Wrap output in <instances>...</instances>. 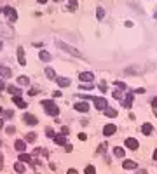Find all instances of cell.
I'll use <instances>...</instances> for the list:
<instances>
[{
  "label": "cell",
  "instance_id": "obj_1",
  "mask_svg": "<svg viewBox=\"0 0 157 174\" xmlns=\"http://www.w3.org/2000/svg\"><path fill=\"white\" fill-rule=\"evenodd\" d=\"M42 104H44V110H45V113H47V115H52V117H58V115H59V108L56 106V103H54V101L45 99V101H42Z\"/></svg>",
  "mask_w": 157,
  "mask_h": 174
},
{
  "label": "cell",
  "instance_id": "obj_2",
  "mask_svg": "<svg viewBox=\"0 0 157 174\" xmlns=\"http://www.w3.org/2000/svg\"><path fill=\"white\" fill-rule=\"evenodd\" d=\"M56 44H58L59 49H63V51H66V52H70V54H73V56H77V57H82V52L77 51V49H73L72 45H68V44H63V42H56Z\"/></svg>",
  "mask_w": 157,
  "mask_h": 174
},
{
  "label": "cell",
  "instance_id": "obj_3",
  "mask_svg": "<svg viewBox=\"0 0 157 174\" xmlns=\"http://www.w3.org/2000/svg\"><path fill=\"white\" fill-rule=\"evenodd\" d=\"M4 14H5V16H7V19L11 21V23H14L16 19H18V12H16V9L14 7H5V9H4Z\"/></svg>",
  "mask_w": 157,
  "mask_h": 174
},
{
  "label": "cell",
  "instance_id": "obj_4",
  "mask_svg": "<svg viewBox=\"0 0 157 174\" xmlns=\"http://www.w3.org/2000/svg\"><path fill=\"white\" fill-rule=\"evenodd\" d=\"M93 101H94V106H96L98 110H105V108H108L105 97H93Z\"/></svg>",
  "mask_w": 157,
  "mask_h": 174
},
{
  "label": "cell",
  "instance_id": "obj_5",
  "mask_svg": "<svg viewBox=\"0 0 157 174\" xmlns=\"http://www.w3.org/2000/svg\"><path fill=\"white\" fill-rule=\"evenodd\" d=\"M78 80H80V82H93L94 73H91V71H82V73H78Z\"/></svg>",
  "mask_w": 157,
  "mask_h": 174
},
{
  "label": "cell",
  "instance_id": "obj_6",
  "mask_svg": "<svg viewBox=\"0 0 157 174\" xmlns=\"http://www.w3.org/2000/svg\"><path fill=\"white\" fill-rule=\"evenodd\" d=\"M126 146H128L129 150H138L140 143H138V139L136 138H128L126 139Z\"/></svg>",
  "mask_w": 157,
  "mask_h": 174
},
{
  "label": "cell",
  "instance_id": "obj_7",
  "mask_svg": "<svg viewBox=\"0 0 157 174\" xmlns=\"http://www.w3.org/2000/svg\"><path fill=\"white\" fill-rule=\"evenodd\" d=\"M12 101H14L16 106H19V108H23V110L28 106V104H26V101H23V97H21V96H14V97H12Z\"/></svg>",
  "mask_w": 157,
  "mask_h": 174
},
{
  "label": "cell",
  "instance_id": "obj_8",
  "mask_svg": "<svg viewBox=\"0 0 157 174\" xmlns=\"http://www.w3.org/2000/svg\"><path fill=\"white\" fill-rule=\"evenodd\" d=\"M18 63H19L21 66H25V64H26V59H25V51H23V47H18Z\"/></svg>",
  "mask_w": 157,
  "mask_h": 174
},
{
  "label": "cell",
  "instance_id": "obj_9",
  "mask_svg": "<svg viewBox=\"0 0 157 174\" xmlns=\"http://www.w3.org/2000/svg\"><path fill=\"white\" fill-rule=\"evenodd\" d=\"M25 122H26V124L28 125H37V117L35 115H32V113H26V115H25Z\"/></svg>",
  "mask_w": 157,
  "mask_h": 174
},
{
  "label": "cell",
  "instance_id": "obj_10",
  "mask_svg": "<svg viewBox=\"0 0 157 174\" xmlns=\"http://www.w3.org/2000/svg\"><path fill=\"white\" fill-rule=\"evenodd\" d=\"M115 131H117V127H115L114 124H108V125H105V129H103V134H105V136H112Z\"/></svg>",
  "mask_w": 157,
  "mask_h": 174
},
{
  "label": "cell",
  "instance_id": "obj_11",
  "mask_svg": "<svg viewBox=\"0 0 157 174\" xmlns=\"http://www.w3.org/2000/svg\"><path fill=\"white\" fill-rule=\"evenodd\" d=\"M14 148L18 150V152L21 153V152H25V148H26V141H23V139H18L14 143Z\"/></svg>",
  "mask_w": 157,
  "mask_h": 174
},
{
  "label": "cell",
  "instance_id": "obj_12",
  "mask_svg": "<svg viewBox=\"0 0 157 174\" xmlns=\"http://www.w3.org/2000/svg\"><path fill=\"white\" fill-rule=\"evenodd\" d=\"M58 85L59 87H68L70 85V78H66V77H58Z\"/></svg>",
  "mask_w": 157,
  "mask_h": 174
},
{
  "label": "cell",
  "instance_id": "obj_13",
  "mask_svg": "<svg viewBox=\"0 0 157 174\" xmlns=\"http://www.w3.org/2000/svg\"><path fill=\"white\" fill-rule=\"evenodd\" d=\"M75 110H77V111H82V113H86V111L89 110V104L84 103V101H82V103H75Z\"/></svg>",
  "mask_w": 157,
  "mask_h": 174
},
{
  "label": "cell",
  "instance_id": "obj_14",
  "mask_svg": "<svg viewBox=\"0 0 157 174\" xmlns=\"http://www.w3.org/2000/svg\"><path fill=\"white\" fill-rule=\"evenodd\" d=\"M7 89H9V92H11L12 96H19V94L23 92V89L21 87H18V85H9Z\"/></svg>",
  "mask_w": 157,
  "mask_h": 174
},
{
  "label": "cell",
  "instance_id": "obj_15",
  "mask_svg": "<svg viewBox=\"0 0 157 174\" xmlns=\"http://www.w3.org/2000/svg\"><path fill=\"white\" fill-rule=\"evenodd\" d=\"M133 99H135V94L129 92L128 96H126V99H124V106H126V108H131V106H133Z\"/></svg>",
  "mask_w": 157,
  "mask_h": 174
},
{
  "label": "cell",
  "instance_id": "obj_16",
  "mask_svg": "<svg viewBox=\"0 0 157 174\" xmlns=\"http://www.w3.org/2000/svg\"><path fill=\"white\" fill-rule=\"evenodd\" d=\"M122 167H124V169H136L138 164H136L135 160H124V162H122Z\"/></svg>",
  "mask_w": 157,
  "mask_h": 174
},
{
  "label": "cell",
  "instance_id": "obj_17",
  "mask_svg": "<svg viewBox=\"0 0 157 174\" xmlns=\"http://www.w3.org/2000/svg\"><path fill=\"white\" fill-rule=\"evenodd\" d=\"M0 75L5 77V78H9V77H12V71H11V68H7V66H2V64H0Z\"/></svg>",
  "mask_w": 157,
  "mask_h": 174
},
{
  "label": "cell",
  "instance_id": "obj_18",
  "mask_svg": "<svg viewBox=\"0 0 157 174\" xmlns=\"http://www.w3.org/2000/svg\"><path fill=\"white\" fill-rule=\"evenodd\" d=\"M19 162H26V164H32L33 160H32V157H30L28 153L21 152V153H19Z\"/></svg>",
  "mask_w": 157,
  "mask_h": 174
},
{
  "label": "cell",
  "instance_id": "obj_19",
  "mask_svg": "<svg viewBox=\"0 0 157 174\" xmlns=\"http://www.w3.org/2000/svg\"><path fill=\"white\" fill-rule=\"evenodd\" d=\"M14 171L18 174H23L25 171H26V167H25V164H23V162H16V164H14Z\"/></svg>",
  "mask_w": 157,
  "mask_h": 174
},
{
  "label": "cell",
  "instance_id": "obj_20",
  "mask_svg": "<svg viewBox=\"0 0 157 174\" xmlns=\"http://www.w3.org/2000/svg\"><path fill=\"white\" fill-rule=\"evenodd\" d=\"M152 131H154V127H152L150 124H143L142 125V132L145 134V136H150V134H152Z\"/></svg>",
  "mask_w": 157,
  "mask_h": 174
},
{
  "label": "cell",
  "instance_id": "obj_21",
  "mask_svg": "<svg viewBox=\"0 0 157 174\" xmlns=\"http://www.w3.org/2000/svg\"><path fill=\"white\" fill-rule=\"evenodd\" d=\"M0 35H4V37H12V30H11V28H5L4 25H0Z\"/></svg>",
  "mask_w": 157,
  "mask_h": 174
},
{
  "label": "cell",
  "instance_id": "obj_22",
  "mask_svg": "<svg viewBox=\"0 0 157 174\" xmlns=\"http://www.w3.org/2000/svg\"><path fill=\"white\" fill-rule=\"evenodd\" d=\"M38 57H40V61H44V63L51 61V54L47 52V51H40V54H38Z\"/></svg>",
  "mask_w": 157,
  "mask_h": 174
},
{
  "label": "cell",
  "instance_id": "obj_23",
  "mask_svg": "<svg viewBox=\"0 0 157 174\" xmlns=\"http://www.w3.org/2000/svg\"><path fill=\"white\" fill-rule=\"evenodd\" d=\"M54 143H58V145H65V143H66L65 134H58V136H54Z\"/></svg>",
  "mask_w": 157,
  "mask_h": 174
},
{
  "label": "cell",
  "instance_id": "obj_24",
  "mask_svg": "<svg viewBox=\"0 0 157 174\" xmlns=\"http://www.w3.org/2000/svg\"><path fill=\"white\" fill-rule=\"evenodd\" d=\"M105 115L107 117H110V118H114V117H117V110H114V108H105Z\"/></svg>",
  "mask_w": 157,
  "mask_h": 174
},
{
  "label": "cell",
  "instance_id": "obj_25",
  "mask_svg": "<svg viewBox=\"0 0 157 174\" xmlns=\"http://www.w3.org/2000/svg\"><path fill=\"white\" fill-rule=\"evenodd\" d=\"M114 153H115V157H124V155H126L124 148H121V146H115V148H114Z\"/></svg>",
  "mask_w": 157,
  "mask_h": 174
},
{
  "label": "cell",
  "instance_id": "obj_26",
  "mask_svg": "<svg viewBox=\"0 0 157 174\" xmlns=\"http://www.w3.org/2000/svg\"><path fill=\"white\" fill-rule=\"evenodd\" d=\"M45 77L52 80V78H56V71H54L52 68H45Z\"/></svg>",
  "mask_w": 157,
  "mask_h": 174
},
{
  "label": "cell",
  "instance_id": "obj_27",
  "mask_svg": "<svg viewBox=\"0 0 157 174\" xmlns=\"http://www.w3.org/2000/svg\"><path fill=\"white\" fill-rule=\"evenodd\" d=\"M18 84H19V85H28V84H30V78H28V77H19V78H18Z\"/></svg>",
  "mask_w": 157,
  "mask_h": 174
},
{
  "label": "cell",
  "instance_id": "obj_28",
  "mask_svg": "<svg viewBox=\"0 0 157 174\" xmlns=\"http://www.w3.org/2000/svg\"><path fill=\"white\" fill-rule=\"evenodd\" d=\"M96 18H98V19H103V18H105V9H103V7H98V9H96Z\"/></svg>",
  "mask_w": 157,
  "mask_h": 174
},
{
  "label": "cell",
  "instance_id": "obj_29",
  "mask_svg": "<svg viewBox=\"0 0 157 174\" xmlns=\"http://www.w3.org/2000/svg\"><path fill=\"white\" fill-rule=\"evenodd\" d=\"M35 139H37V134H35V132H28V134H26V141H28V143H33Z\"/></svg>",
  "mask_w": 157,
  "mask_h": 174
},
{
  "label": "cell",
  "instance_id": "obj_30",
  "mask_svg": "<svg viewBox=\"0 0 157 174\" xmlns=\"http://www.w3.org/2000/svg\"><path fill=\"white\" fill-rule=\"evenodd\" d=\"M86 174H96V169L93 166H87L86 167Z\"/></svg>",
  "mask_w": 157,
  "mask_h": 174
},
{
  "label": "cell",
  "instance_id": "obj_31",
  "mask_svg": "<svg viewBox=\"0 0 157 174\" xmlns=\"http://www.w3.org/2000/svg\"><path fill=\"white\" fill-rule=\"evenodd\" d=\"M28 94H30V96H35V94H38V89H37V87H33V89L28 90Z\"/></svg>",
  "mask_w": 157,
  "mask_h": 174
},
{
  "label": "cell",
  "instance_id": "obj_32",
  "mask_svg": "<svg viewBox=\"0 0 157 174\" xmlns=\"http://www.w3.org/2000/svg\"><path fill=\"white\" fill-rule=\"evenodd\" d=\"M12 117H14V111H12V110L5 111V118H12Z\"/></svg>",
  "mask_w": 157,
  "mask_h": 174
},
{
  "label": "cell",
  "instance_id": "obj_33",
  "mask_svg": "<svg viewBox=\"0 0 157 174\" xmlns=\"http://www.w3.org/2000/svg\"><path fill=\"white\" fill-rule=\"evenodd\" d=\"M45 134H47V136H49V138H54V136H56V134H54V131H52V129H47V131H45Z\"/></svg>",
  "mask_w": 157,
  "mask_h": 174
},
{
  "label": "cell",
  "instance_id": "obj_34",
  "mask_svg": "<svg viewBox=\"0 0 157 174\" xmlns=\"http://www.w3.org/2000/svg\"><path fill=\"white\" fill-rule=\"evenodd\" d=\"M100 89H101V92H107V89H108V87H107V84H105V82H101Z\"/></svg>",
  "mask_w": 157,
  "mask_h": 174
},
{
  "label": "cell",
  "instance_id": "obj_35",
  "mask_svg": "<svg viewBox=\"0 0 157 174\" xmlns=\"http://www.w3.org/2000/svg\"><path fill=\"white\" fill-rule=\"evenodd\" d=\"M75 7H77V0H70V9L73 11Z\"/></svg>",
  "mask_w": 157,
  "mask_h": 174
},
{
  "label": "cell",
  "instance_id": "obj_36",
  "mask_svg": "<svg viewBox=\"0 0 157 174\" xmlns=\"http://www.w3.org/2000/svg\"><path fill=\"white\" fill-rule=\"evenodd\" d=\"M115 85H117V87H121V90L126 89V84H124V82H115Z\"/></svg>",
  "mask_w": 157,
  "mask_h": 174
},
{
  "label": "cell",
  "instance_id": "obj_37",
  "mask_svg": "<svg viewBox=\"0 0 157 174\" xmlns=\"http://www.w3.org/2000/svg\"><path fill=\"white\" fill-rule=\"evenodd\" d=\"M5 131H7V134H14V132H16V129L12 127V125H11V127H7Z\"/></svg>",
  "mask_w": 157,
  "mask_h": 174
},
{
  "label": "cell",
  "instance_id": "obj_38",
  "mask_svg": "<svg viewBox=\"0 0 157 174\" xmlns=\"http://www.w3.org/2000/svg\"><path fill=\"white\" fill-rule=\"evenodd\" d=\"M2 169H4V155L0 153V171H2Z\"/></svg>",
  "mask_w": 157,
  "mask_h": 174
},
{
  "label": "cell",
  "instance_id": "obj_39",
  "mask_svg": "<svg viewBox=\"0 0 157 174\" xmlns=\"http://www.w3.org/2000/svg\"><path fill=\"white\" fill-rule=\"evenodd\" d=\"M107 150V145H101L100 148H98V153H101V152H105Z\"/></svg>",
  "mask_w": 157,
  "mask_h": 174
},
{
  "label": "cell",
  "instance_id": "obj_40",
  "mask_svg": "<svg viewBox=\"0 0 157 174\" xmlns=\"http://www.w3.org/2000/svg\"><path fill=\"white\" fill-rule=\"evenodd\" d=\"M114 97H115V99H119V97H121V90H115V92H114Z\"/></svg>",
  "mask_w": 157,
  "mask_h": 174
},
{
  "label": "cell",
  "instance_id": "obj_41",
  "mask_svg": "<svg viewBox=\"0 0 157 174\" xmlns=\"http://www.w3.org/2000/svg\"><path fill=\"white\" fill-rule=\"evenodd\" d=\"M61 134L66 136V134H68V127H61Z\"/></svg>",
  "mask_w": 157,
  "mask_h": 174
},
{
  "label": "cell",
  "instance_id": "obj_42",
  "mask_svg": "<svg viewBox=\"0 0 157 174\" xmlns=\"http://www.w3.org/2000/svg\"><path fill=\"white\" fill-rule=\"evenodd\" d=\"M152 106H154V108H157V96L152 99Z\"/></svg>",
  "mask_w": 157,
  "mask_h": 174
},
{
  "label": "cell",
  "instance_id": "obj_43",
  "mask_svg": "<svg viewBox=\"0 0 157 174\" xmlns=\"http://www.w3.org/2000/svg\"><path fill=\"white\" fill-rule=\"evenodd\" d=\"M87 138V136H86V134H84V132H80V134H78V139H82V141H84V139H86Z\"/></svg>",
  "mask_w": 157,
  "mask_h": 174
},
{
  "label": "cell",
  "instance_id": "obj_44",
  "mask_svg": "<svg viewBox=\"0 0 157 174\" xmlns=\"http://www.w3.org/2000/svg\"><path fill=\"white\" fill-rule=\"evenodd\" d=\"M80 89H84V90H89V89H93L91 85H80Z\"/></svg>",
  "mask_w": 157,
  "mask_h": 174
},
{
  "label": "cell",
  "instance_id": "obj_45",
  "mask_svg": "<svg viewBox=\"0 0 157 174\" xmlns=\"http://www.w3.org/2000/svg\"><path fill=\"white\" fill-rule=\"evenodd\" d=\"M4 89H5V84H4V82H2V80H0V92H2V90H4Z\"/></svg>",
  "mask_w": 157,
  "mask_h": 174
},
{
  "label": "cell",
  "instance_id": "obj_46",
  "mask_svg": "<svg viewBox=\"0 0 157 174\" xmlns=\"http://www.w3.org/2000/svg\"><path fill=\"white\" fill-rule=\"evenodd\" d=\"M66 174H78V172L75 171V169H68V172H66Z\"/></svg>",
  "mask_w": 157,
  "mask_h": 174
},
{
  "label": "cell",
  "instance_id": "obj_47",
  "mask_svg": "<svg viewBox=\"0 0 157 174\" xmlns=\"http://www.w3.org/2000/svg\"><path fill=\"white\" fill-rule=\"evenodd\" d=\"M2 127H4V120H2V118H0V129H2Z\"/></svg>",
  "mask_w": 157,
  "mask_h": 174
},
{
  "label": "cell",
  "instance_id": "obj_48",
  "mask_svg": "<svg viewBox=\"0 0 157 174\" xmlns=\"http://www.w3.org/2000/svg\"><path fill=\"white\" fill-rule=\"evenodd\" d=\"M154 160H157V150L154 152Z\"/></svg>",
  "mask_w": 157,
  "mask_h": 174
},
{
  "label": "cell",
  "instance_id": "obj_49",
  "mask_svg": "<svg viewBox=\"0 0 157 174\" xmlns=\"http://www.w3.org/2000/svg\"><path fill=\"white\" fill-rule=\"evenodd\" d=\"M138 174H147V172H145V171H138Z\"/></svg>",
  "mask_w": 157,
  "mask_h": 174
},
{
  "label": "cell",
  "instance_id": "obj_50",
  "mask_svg": "<svg viewBox=\"0 0 157 174\" xmlns=\"http://www.w3.org/2000/svg\"><path fill=\"white\" fill-rule=\"evenodd\" d=\"M38 2H40V4H45V2H47V0H38Z\"/></svg>",
  "mask_w": 157,
  "mask_h": 174
},
{
  "label": "cell",
  "instance_id": "obj_51",
  "mask_svg": "<svg viewBox=\"0 0 157 174\" xmlns=\"http://www.w3.org/2000/svg\"><path fill=\"white\" fill-rule=\"evenodd\" d=\"M154 18H155V19H157V11H155V14H154Z\"/></svg>",
  "mask_w": 157,
  "mask_h": 174
},
{
  "label": "cell",
  "instance_id": "obj_52",
  "mask_svg": "<svg viewBox=\"0 0 157 174\" xmlns=\"http://www.w3.org/2000/svg\"><path fill=\"white\" fill-rule=\"evenodd\" d=\"M2 45H4V44H2V42H0V51H2Z\"/></svg>",
  "mask_w": 157,
  "mask_h": 174
},
{
  "label": "cell",
  "instance_id": "obj_53",
  "mask_svg": "<svg viewBox=\"0 0 157 174\" xmlns=\"http://www.w3.org/2000/svg\"><path fill=\"white\" fill-rule=\"evenodd\" d=\"M0 146H2V139H0Z\"/></svg>",
  "mask_w": 157,
  "mask_h": 174
},
{
  "label": "cell",
  "instance_id": "obj_54",
  "mask_svg": "<svg viewBox=\"0 0 157 174\" xmlns=\"http://www.w3.org/2000/svg\"><path fill=\"white\" fill-rule=\"evenodd\" d=\"M0 113H2V108H0Z\"/></svg>",
  "mask_w": 157,
  "mask_h": 174
},
{
  "label": "cell",
  "instance_id": "obj_55",
  "mask_svg": "<svg viewBox=\"0 0 157 174\" xmlns=\"http://www.w3.org/2000/svg\"><path fill=\"white\" fill-rule=\"evenodd\" d=\"M0 12H2V9H0Z\"/></svg>",
  "mask_w": 157,
  "mask_h": 174
}]
</instances>
